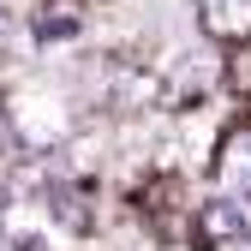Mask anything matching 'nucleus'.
Instances as JSON below:
<instances>
[{
  "mask_svg": "<svg viewBox=\"0 0 251 251\" xmlns=\"http://www.w3.org/2000/svg\"><path fill=\"white\" fill-rule=\"evenodd\" d=\"M36 36H42V42H66V36H78V0H48L42 18H36Z\"/></svg>",
  "mask_w": 251,
  "mask_h": 251,
  "instance_id": "nucleus-4",
  "label": "nucleus"
},
{
  "mask_svg": "<svg viewBox=\"0 0 251 251\" xmlns=\"http://www.w3.org/2000/svg\"><path fill=\"white\" fill-rule=\"evenodd\" d=\"M239 233H251V215L239 209V203H203V215H198V239L203 245H222V239H239Z\"/></svg>",
  "mask_w": 251,
  "mask_h": 251,
  "instance_id": "nucleus-3",
  "label": "nucleus"
},
{
  "mask_svg": "<svg viewBox=\"0 0 251 251\" xmlns=\"http://www.w3.org/2000/svg\"><path fill=\"white\" fill-rule=\"evenodd\" d=\"M203 30L227 48L251 42V0H203Z\"/></svg>",
  "mask_w": 251,
  "mask_h": 251,
  "instance_id": "nucleus-1",
  "label": "nucleus"
},
{
  "mask_svg": "<svg viewBox=\"0 0 251 251\" xmlns=\"http://www.w3.org/2000/svg\"><path fill=\"white\" fill-rule=\"evenodd\" d=\"M215 168H222V185L239 198H251V126H233L222 138V155H215Z\"/></svg>",
  "mask_w": 251,
  "mask_h": 251,
  "instance_id": "nucleus-2",
  "label": "nucleus"
}]
</instances>
